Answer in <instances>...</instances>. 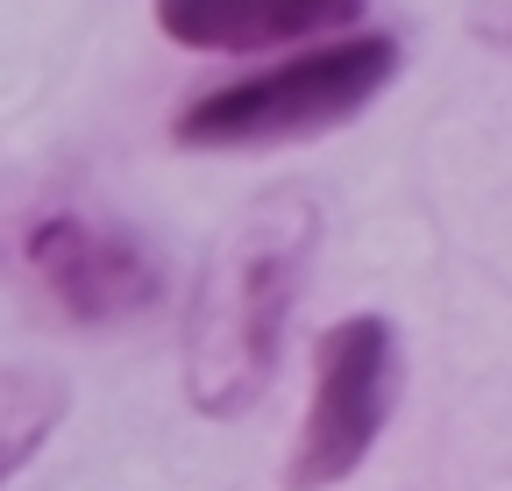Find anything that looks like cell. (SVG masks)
Masks as SVG:
<instances>
[{
  "mask_svg": "<svg viewBox=\"0 0 512 491\" xmlns=\"http://www.w3.org/2000/svg\"><path fill=\"white\" fill-rule=\"evenodd\" d=\"M320 242V207L306 193H271L235 214V228L207 250L200 285L185 299V399L207 420H242L271 392L285 335L306 292V264Z\"/></svg>",
  "mask_w": 512,
  "mask_h": 491,
  "instance_id": "6da1fadb",
  "label": "cell"
},
{
  "mask_svg": "<svg viewBox=\"0 0 512 491\" xmlns=\"http://www.w3.org/2000/svg\"><path fill=\"white\" fill-rule=\"evenodd\" d=\"M399 72V43L384 29H356L335 43H313L271 72H249L228 86L192 93L171 121L178 150H271V143H299L320 136L335 121L363 114Z\"/></svg>",
  "mask_w": 512,
  "mask_h": 491,
  "instance_id": "7a4b0ae2",
  "label": "cell"
},
{
  "mask_svg": "<svg viewBox=\"0 0 512 491\" xmlns=\"http://www.w3.org/2000/svg\"><path fill=\"white\" fill-rule=\"evenodd\" d=\"M15 271L50 314L79 321V328H128V321L157 314V299H164L157 250L136 228L100 221L86 207L29 214L15 235Z\"/></svg>",
  "mask_w": 512,
  "mask_h": 491,
  "instance_id": "3957f363",
  "label": "cell"
},
{
  "mask_svg": "<svg viewBox=\"0 0 512 491\" xmlns=\"http://www.w3.org/2000/svg\"><path fill=\"white\" fill-rule=\"evenodd\" d=\"M399 399V335L384 314H342L328 335L313 342V399L285 484L292 491H328L363 470L377 449L384 420Z\"/></svg>",
  "mask_w": 512,
  "mask_h": 491,
  "instance_id": "277c9868",
  "label": "cell"
},
{
  "mask_svg": "<svg viewBox=\"0 0 512 491\" xmlns=\"http://www.w3.org/2000/svg\"><path fill=\"white\" fill-rule=\"evenodd\" d=\"M150 15L178 50L256 57V50H292L328 29H349L363 0H150Z\"/></svg>",
  "mask_w": 512,
  "mask_h": 491,
  "instance_id": "5b68a950",
  "label": "cell"
},
{
  "mask_svg": "<svg viewBox=\"0 0 512 491\" xmlns=\"http://www.w3.org/2000/svg\"><path fill=\"white\" fill-rule=\"evenodd\" d=\"M64 406H72L64 371H43V363H0V484L36 463V449L57 435Z\"/></svg>",
  "mask_w": 512,
  "mask_h": 491,
  "instance_id": "8992f818",
  "label": "cell"
}]
</instances>
